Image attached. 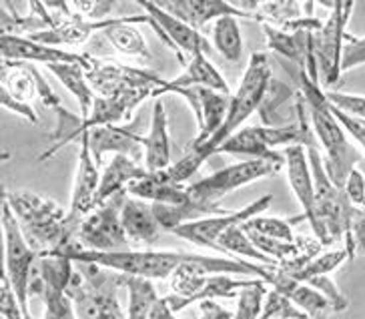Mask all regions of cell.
I'll return each mask as SVG.
<instances>
[{"label":"cell","mask_w":365,"mask_h":319,"mask_svg":"<svg viewBox=\"0 0 365 319\" xmlns=\"http://www.w3.org/2000/svg\"><path fill=\"white\" fill-rule=\"evenodd\" d=\"M6 189L0 185V283H4V227H2V207H4Z\"/></svg>","instance_id":"42"},{"label":"cell","mask_w":365,"mask_h":319,"mask_svg":"<svg viewBox=\"0 0 365 319\" xmlns=\"http://www.w3.org/2000/svg\"><path fill=\"white\" fill-rule=\"evenodd\" d=\"M243 231L261 235V237H271V239H279V241H295L297 235L293 233V221L283 219V217H251L249 221L241 225Z\"/></svg>","instance_id":"31"},{"label":"cell","mask_w":365,"mask_h":319,"mask_svg":"<svg viewBox=\"0 0 365 319\" xmlns=\"http://www.w3.org/2000/svg\"><path fill=\"white\" fill-rule=\"evenodd\" d=\"M271 63H269L267 53H253L249 59L247 69L241 76V83L237 88L235 95H231L229 98V108H227L225 121L219 127L213 137L205 143L203 147H199L197 151H191L177 163H171L169 169L161 171L163 179L171 183H187L195 173L199 171V167L203 165L209 157H213L215 149L225 143L227 138L231 137L235 131L241 128V125L247 121L255 111H259V106L263 103V96L267 93L269 83H271Z\"/></svg>","instance_id":"1"},{"label":"cell","mask_w":365,"mask_h":319,"mask_svg":"<svg viewBox=\"0 0 365 319\" xmlns=\"http://www.w3.org/2000/svg\"><path fill=\"white\" fill-rule=\"evenodd\" d=\"M4 205L11 209L26 245L36 255H53L75 241V231L66 225V209L48 197L22 189L6 191Z\"/></svg>","instance_id":"2"},{"label":"cell","mask_w":365,"mask_h":319,"mask_svg":"<svg viewBox=\"0 0 365 319\" xmlns=\"http://www.w3.org/2000/svg\"><path fill=\"white\" fill-rule=\"evenodd\" d=\"M123 288L127 289V315L125 319H147L150 308L159 299L155 283L149 279L123 275Z\"/></svg>","instance_id":"28"},{"label":"cell","mask_w":365,"mask_h":319,"mask_svg":"<svg viewBox=\"0 0 365 319\" xmlns=\"http://www.w3.org/2000/svg\"><path fill=\"white\" fill-rule=\"evenodd\" d=\"M147 319H177V313L173 311L167 298H159L155 305L150 308V313Z\"/></svg>","instance_id":"41"},{"label":"cell","mask_w":365,"mask_h":319,"mask_svg":"<svg viewBox=\"0 0 365 319\" xmlns=\"http://www.w3.org/2000/svg\"><path fill=\"white\" fill-rule=\"evenodd\" d=\"M147 175L149 173L137 161L129 159L125 155H113L101 173V179H98L97 207L101 203L108 201L110 197H115L117 193L127 191L130 183L139 181Z\"/></svg>","instance_id":"23"},{"label":"cell","mask_w":365,"mask_h":319,"mask_svg":"<svg viewBox=\"0 0 365 319\" xmlns=\"http://www.w3.org/2000/svg\"><path fill=\"white\" fill-rule=\"evenodd\" d=\"M344 193H345V197H347V201L351 203L354 207H357V209H364L365 179H364V173H361L359 167H355V169L349 171V175H347V179H345Z\"/></svg>","instance_id":"38"},{"label":"cell","mask_w":365,"mask_h":319,"mask_svg":"<svg viewBox=\"0 0 365 319\" xmlns=\"http://www.w3.org/2000/svg\"><path fill=\"white\" fill-rule=\"evenodd\" d=\"M143 167L147 173H161L171 167V137H169V118L161 98L153 105V117L147 135H140Z\"/></svg>","instance_id":"18"},{"label":"cell","mask_w":365,"mask_h":319,"mask_svg":"<svg viewBox=\"0 0 365 319\" xmlns=\"http://www.w3.org/2000/svg\"><path fill=\"white\" fill-rule=\"evenodd\" d=\"M283 167L287 171V181L295 199L299 201L303 209V217L309 221V225H315V213H313V179L312 169L305 147L301 145H291L283 151Z\"/></svg>","instance_id":"21"},{"label":"cell","mask_w":365,"mask_h":319,"mask_svg":"<svg viewBox=\"0 0 365 319\" xmlns=\"http://www.w3.org/2000/svg\"><path fill=\"white\" fill-rule=\"evenodd\" d=\"M273 201V195H263L257 201L251 205H245L243 209L233 213H219V215H211V217H203L197 221H189L179 227H175L171 233L181 237L189 243L203 247V249H215L217 251V239L225 233L227 229L235 227V225H243L249 221L251 217H257L263 211H267V207Z\"/></svg>","instance_id":"13"},{"label":"cell","mask_w":365,"mask_h":319,"mask_svg":"<svg viewBox=\"0 0 365 319\" xmlns=\"http://www.w3.org/2000/svg\"><path fill=\"white\" fill-rule=\"evenodd\" d=\"M197 95H199V118H197V137L191 145V151L203 147L219 131L225 121L229 98H231V95H221V93L201 88V86H197Z\"/></svg>","instance_id":"25"},{"label":"cell","mask_w":365,"mask_h":319,"mask_svg":"<svg viewBox=\"0 0 365 319\" xmlns=\"http://www.w3.org/2000/svg\"><path fill=\"white\" fill-rule=\"evenodd\" d=\"M139 6L145 11L143 14L149 16L150 29L157 32V36L171 49L173 53L179 56L182 66L193 54L211 53V44L205 39L203 32L195 31L189 24H185L179 19H175L173 14L165 12L157 2L140 0Z\"/></svg>","instance_id":"12"},{"label":"cell","mask_w":365,"mask_h":319,"mask_svg":"<svg viewBox=\"0 0 365 319\" xmlns=\"http://www.w3.org/2000/svg\"><path fill=\"white\" fill-rule=\"evenodd\" d=\"M199 319H231V311H227L219 301H201Z\"/></svg>","instance_id":"40"},{"label":"cell","mask_w":365,"mask_h":319,"mask_svg":"<svg viewBox=\"0 0 365 319\" xmlns=\"http://www.w3.org/2000/svg\"><path fill=\"white\" fill-rule=\"evenodd\" d=\"M299 123H289L281 127H243L235 131L225 143H221L213 155H241L247 159L269 161V163H279L283 165V155L277 153V147H291V145H301L307 147L315 143L309 121L305 117L303 101L295 103Z\"/></svg>","instance_id":"3"},{"label":"cell","mask_w":365,"mask_h":319,"mask_svg":"<svg viewBox=\"0 0 365 319\" xmlns=\"http://www.w3.org/2000/svg\"><path fill=\"white\" fill-rule=\"evenodd\" d=\"M329 9L327 19L322 22L317 31L309 32L313 61L317 69V81L323 91H329L339 81V49L345 26L351 19L355 2H323Z\"/></svg>","instance_id":"7"},{"label":"cell","mask_w":365,"mask_h":319,"mask_svg":"<svg viewBox=\"0 0 365 319\" xmlns=\"http://www.w3.org/2000/svg\"><path fill=\"white\" fill-rule=\"evenodd\" d=\"M127 197V191L117 193L108 201L101 203L86 215L76 227L75 241L81 249L97 253H115L125 251L129 241L120 225V207Z\"/></svg>","instance_id":"10"},{"label":"cell","mask_w":365,"mask_h":319,"mask_svg":"<svg viewBox=\"0 0 365 319\" xmlns=\"http://www.w3.org/2000/svg\"><path fill=\"white\" fill-rule=\"evenodd\" d=\"M267 285L283 293L307 319H327L333 313L327 299L319 295L307 283H301V281H295L293 277L285 275L277 267L271 271Z\"/></svg>","instance_id":"19"},{"label":"cell","mask_w":365,"mask_h":319,"mask_svg":"<svg viewBox=\"0 0 365 319\" xmlns=\"http://www.w3.org/2000/svg\"><path fill=\"white\" fill-rule=\"evenodd\" d=\"M86 81L97 96H115L125 93H149L150 96H157L163 86L167 85V79H163L159 73L129 64L105 63L95 56H91Z\"/></svg>","instance_id":"9"},{"label":"cell","mask_w":365,"mask_h":319,"mask_svg":"<svg viewBox=\"0 0 365 319\" xmlns=\"http://www.w3.org/2000/svg\"><path fill=\"white\" fill-rule=\"evenodd\" d=\"M101 171L91 157L85 137L78 138V165H76L75 183L71 193V205L66 209V225L76 233V227L88 213L97 207V189Z\"/></svg>","instance_id":"15"},{"label":"cell","mask_w":365,"mask_h":319,"mask_svg":"<svg viewBox=\"0 0 365 319\" xmlns=\"http://www.w3.org/2000/svg\"><path fill=\"white\" fill-rule=\"evenodd\" d=\"M309 288H313L319 295L327 299V303L331 305L333 313H341L345 309L349 308V299L345 298L344 293H341V289L337 288V283L333 281L331 275H317L312 277V279H307L305 281Z\"/></svg>","instance_id":"35"},{"label":"cell","mask_w":365,"mask_h":319,"mask_svg":"<svg viewBox=\"0 0 365 319\" xmlns=\"http://www.w3.org/2000/svg\"><path fill=\"white\" fill-rule=\"evenodd\" d=\"M120 225L129 243L150 245L161 237V225L157 223L150 203L127 195L120 207Z\"/></svg>","instance_id":"22"},{"label":"cell","mask_w":365,"mask_h":319,"mask_svg":"<svg viewBox=\"0 0 365 319\" xmlns=\"http://www.w3.org/2000/svg\"><path fill=\"white\" fill-rule=\"evenodd\" d=\"M66 298L71 299L76 319H125L118 291L123 275L93 263H75Z\"/></svg>","instance_id":"4"},{"label":"cell","mask_w":365,"mask_h":319,"mask_svg":"<svg viewBox=\"0 0 365 319\" xmlns=\"http://www.w3.org/2000/svg\"><path fill=\"white\" fill-rule=\"evenodd\" d=\"M265 291H267L265 281L251 279L247 285L237 293V308L235 313H231V319H259Z\"/></svg>","instance_id":"32"},{"label":"cell","mask_w":365,"mask_h":319,"mask_svg":"<svg viewBox=\"0 0 365 319\" xmlns=\"http://www.w3.org/2000/svg\"><path fill=\"white\" fill-rule=\"evenodd\" d=\"M0 319H4V318H2V315H0Z\"/></svg>","instance_id":"43"},{"label":"cell","mask_w":365,"mask_h":319,"mask_svg":"<svg viewBox=\"0 0 365 319\" xmlns=\"http://www.w3.org/2000/svg\"><path fill=\"white\" fill-rule=\"evenodd\" d=\"M2 227H4V281L12 289L24 318L33 319L31 301H29V283H31L34 261L38 255L26 245L16 219L12 217L6 205L2 207Z\"/></svg>","instance_id":"11"},{"label":"cell","mask_w":365,"mask_h":319,"mask_svg":"<svg viewBox=\"0 0 365 319\" xmlns=\"http://www.w3.org/2000/svg\"><path fill=\"white\" fill-rule=\"evenodd\" d=\"M41 319H76L71 299L65 295H53L43 299V315Z\"/></svg>","instance_id":"37"},{"label":"cell","mask_w":365,"mask_h":319,"mask_svg":"<svg viewBox=\"0 0 365 319\" xmlns=\"http://www.w3.org/2000/svg\"><path fill=\"white\" fill-rule=\"evenodd\" d=\"M51 73H53L66 91L71 95L75 96L76 103H78V108H81V117L85 118L93 106V98H95V93L91 91L88 86V81H86V71L81 66V64H48L46 66Z\"/></svg>","instance_id":"26"},{"label":"cell","mask_w":365,"mask_h":319,"mask_svg":"<svg viewBox=\"0 0 365 319\" xmlns=\"http://www.w3.org/2000/svg\"><path fill=\"white\" fill-rule=\"evenodd\" d=\"M281 169H283V165L279 163L257 159L239 161L235 165H229L209 177H203L199 181L187 185V193L193 203H199L205 207H219V201L225 195L259 181V179L275 177Z\"/></svg>","instance_id":"8"},{"label":"cell","mask_w":365,"mask_h":319,"mask_svg":"<svg viewBox=\"0 0 365 319\" xmlns=\"http://www.w3.org/2000/svg\"><path fill=\"white\" fill-rule=\"evenodd\" d=\"M83 137H85L91 157L97 167L103 165L105 155H125L137 163L139 159H143V149L139 143L140 135L133 133L130 128L123 127V125L88 128L83 133Z\"/></svg>","instance_id":"17"},{"label":"cell","mask_w":365,"mask_h":319,"mask_svg":"<svg viewBox=\"0 0 365 319\" xmlns=\"http://www.w3.org/2000/svg\"><path fill=\"white\" fill-rule=\"evenodd\" d=\"M0 315L4 319H26L9 283H0Z\"/></svg>","instance_id":"39"},{"label":"cell","mask_w":365,"mask_h":319,"mask_svg":"<svg viewBox=\"0 0 365 319\" xmlns=\"http://www.w3.org/2000/svg\"><path fill=\"white\" fill-rule=\"evenodd\" d=\"M4 63H41L44 66L71 63L81 64L85 71H88L91 56L63 51V49H56V46L34 43L33 39L21 36V34H0V64Z\"/></svg>","instance_id":"14"},{"label":"cell","mask_w":365,"mask_h":319,"mask_svg":"<svg viewBox=\"0 0 365 319\" xmlns=\"http://www.w3.org/2000/svg\"><path fill=\"white\" fill-rule=\"evenodd\" d=\"M157 4L165 12H169L175 19H179L199 32L221 16H235L237 21L239 19L255 21L253 14L237 9L233 2H227V0H165Z\"/></svg>","instance_id":"16"},{"label":"cell","mask_w":365,"mask_h":319,"mask_svg":"<svg viewBox=\"0 0 365 319\" xmlns=\"http://www.w3.org/2000/svg\"><path fill=\"white\" fill-rule=\"evenodd\" d=\"M259 319H307L283 293L269 288L263 298Z\"/></svg>","instance_id":"33"},{"label":"cell","mask_w":365,"mask_h":319,"mask_svg":"<svg viewBox=\"0 0 365 319\" xmlns=\"http://www.w3.org/2000/svg\"><path fill=\"white\" fill-rule=\"evenodd\" d=\"M349 259L347 251L344 247L339 249H329V251H319L317 255L312 257L305 265H301L297 271H293L289 277H293L295 281H301L305 283L307 279L317 275H329L333 273L337 267H341Z\"/></svg>","instance_id":"30"},{"label":"cell","mask_w":365,"mask_h":319,"mask_svg":"<svg viewBox=\"0 0 365 319\" xmlns=\"http://www.w3.org/2000/svg\"><path fill=\"white\" fill-rule=\"evenodd\" d=\"M309 169L313 179V213H315V225L313 233L315 241L322 247H329L335 241H347L349 235V221L354 205L347 201L344 189L335 187L329 177L325 175L322 163V153L313 145L305 147Z\"/></svg>","instance_id":"5"},{"label":"cell","mask_w":365,"mask_h":319,"mask_svg":"<svg viewBox=\"0 0 365 319\" xmlns=\"http://www.w3.org/2000/svg\"><path fill=\"white\" fill-rule=\"evenodd\" d=\"M137 24H149V16L147 14L118 16L117 22H113L101 34L107 39L118 54L140 59V61H153V53L147 44V39L137 29Z\"/></svg>","instance_id":"20"},{"label":"cell","mask_w":365,"mask_h":319,"mask_svg":"<svg viewBox=\"0 0 365 319\" xmlns=\"http://www.w3.org/2000/svg\"><path fill=\"white\" fill-rule=\"evenodd\" d=\"M167 86H173V88L201 86V88L221 93V95H233L225 76L217 71L215 64L207 59V54H193L185 64V71L179 76H175L173 81H167Z\"/></svg>","instance_id":"24"},{"label":"cell","mask_w":365,"mask_h":319,"mask_svg":"<svg viewBox=\"0 0 365 319\" xmlns=\"http://www.w3.org/2000/svg\"><path fill=\"white\" fill-rule=\"evenodd\" d=\"M211 39L215 51L229 63H239L243 56V32L235 16H221L211 22Z\"/></svg>","instance_id":"27"},{"label":"cell","mask_w":365,"mask_h":319,"mask_svg":"<svg viewBox=\"0 0 365 319\" xmlns=\"http://www.w3.org/2000/svg\"><path fill=\"white\" fill-rule=\"evenodd\" d=\"M307 108H309V117H312L309 127H312L313 137H317V141L322 143L323 153H325L322 155L325 175L329 177V181L335 187L344 189L349 171L359 167V163L364 159L361 149L351 145L344 128L339 127V123L327 111L325 101L322 105L307 106Z\"/></svg>","instance_id":"6"},{"label":"cell","mask_w":365,"mask_h":319,"mask_svg":"<svg viewBox=\"0 0 365 319\" xmlns=\"http://www.w3.org/2000/svg\"><path fill=\"white\" fill-rule=\"evenodd\" d=\"M365 61V41L361 36H355L351 32H344L341 49H339V73L354 71L361 66Z\"/></svg>","instance_id":"34"},{"label":"cell","mask_w":365,"mask_h":319,"mask_svg":"<svg viewBox=\"0 0 365 319\" xmlns=\"http://www.w3.org/2000/svg\"><path fill=\"white\" fill-rule=\"evenodd\" d=\"M217 251L233 255V259H241V261H253V263H261V265H275L273 261H269L267 257L259 251L255 245L249 241V237L241 229V225L227 229L225 233L217 239Z\"/></svg>","instance_id":"29"},{"label":"cell","mask_w":365,"mask_h":319,"mask_svg":"<svg viewBox=\"0 0 365 319\" xmlns=\"http://www.w3.org/2000/svg\"><path fill=\"white\" fill-rule=\"evenodd\" d=\"M323 96L327 105H331L335 111L345 113L349 117L364 118L365 117V98L361 95H347V93H337V91H323Z\"/></svg>","instance_id":"36"}]
</instances>
